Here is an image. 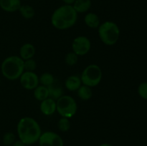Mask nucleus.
<instances>
[{
  "instance_id": "1a4fd4ad",
  "label": "nucleus",
  "mask_w": 147,
  "mask_h": 146,
  "mask_svg": "<svg viewBox=\"0 0 147 146\" xmlns=\"http://www.w3.org/2000/svg\"><path fill=\"white\" fill-rule=\"evenodd\" d=\"M20 83L24 89L33 90L39 85V77L34 72L24 71L20 77Z\"/></svg>"
},
{
  "instance_id": "bb28decb",
  "label": "nucleus",
  "mask_w": 147,
  "mask_h": 146,
  "mask_svg": "<svg viewBox=\"0 0 147 146\" xmlns=\"http://www.w3.org/2000/svg\"><path fill=\"white\" fill-rule=\"evenodd\" d=\"M63 2L65 4H68V5H72L73 3L75 2L76 0H63Z\"/></svg>"
},
{
  "instance_id": "a878e982",
  "label": "nucleus",
  "mask_w": 147,
  "mask_h": 146,
  "mask_svg": "<svg viewBox=\"0 0 147 146\" xmlns=\"http://www.w3.org/2000/svg\"><path fill=\"white\" fill-rule=\"evenodd\" d=\"M11 146H27V145L19 139L18 140H15V142Z\"/></svg>"
},
{
  "instance_id": "f3484780",
  "label": "nucleus",
  "mask_w": 147,
  "mask_h": 146,
  "mask_svg": "<svg viewBox=\"0 0 147 146\" xmlns=\"http://www.w3.org/2000/svg\"><path fill=\"white\" fill-rule=\"evenodd\" d=\"M34 96L35 99L38 101H42L49 97V92L47 87L43 85H38L35 89H34Z\"/></svg>"
},
{
  "instance_id": "4be33fe9",
  "label": "nucleus",
  "mask_w": 147,
  "mask_h": 146,
  "mask_svg": "<svg viewBox=\"0 0 147 146\" xmlns=\"http://www.w3.org/2000/svg\"><path fill=\"white\" fill-rule=\"evenodd\" d=\"M78 55L76 54L73 52H69L66 54L65 57V62L66 64L69 66H74L75 64H77L78 61Z\"/></svg>"
},
{
  "instance_id": "f03ea898",
  "label": "nucleus",
  "mask_w": 147,
  "mask_h": 146,
  "mask_svg": "<svg viewBox=\"0 0 147 146\" xmlns=\"http://www.w3.org/2000/svg\"><path fill=\"white\" fill-rule=\"evenodd\" d=\"M78 13L72 5L65 4L56 9L51 17L53 27L59 30H65L76 24Z\"/></svg>"
},
{
  "instance_id": "f8f14e48",
  "label": "nucleus",
  "mask_w": 147,
  "mask_h": 146,
  "mask_svg": "<svg viewBox=\"0 0 147 146\" xmlns=\"http://www.w3.org/2000/svg\"><path fill=\"white\" fill-rule=\"evenodd\" d=\"M34 54H35V48L33 44L30 43H26L20 47V57L24 61L32 58Z\"/></svg>"
},
{
  "instance_id": "423d86ee",
  "label": "nucleus",
  "mask_w": 147,
  "mask_h": 146,
  "mask_svg": "<svg viewBox=\"0 0 147 146\" xmlns=\"http://www.w3.org/2000/svg\"><path fill=\"white\" fill-rule=\"evenodd\" d=\"M77 110V102L71 96L63 95L56 101V111L61 117L70 118L76 115Z\"/></svg>"
},
{
  "instance_id": "c85d7f7f",
  "label": "nucleus",
  "mask_w": 147,
  "mask_h": 146,
  "mask_svg": "<svg viewBox=\"0 0 147 146\" xmlns=\"http://www.w3.org/2000/svg\"><path fill=\"white\" fill-rule=\"evenodd\" d=\"M4 146H5V145H4Z\"/></svg>"
},
{
  "instance_id": "aec40b11",
  "label": "nucleus",
  "mask_w": 147,
  "mask_h": 146,
  "mask_svg": "<svg viewBox=\"0 0 147 146\" xmlns=\"http://www.w3.org/2000/svg\"><path fill=\"white\" fill-rule=\"evenodd\" d=\"M39 82L40 84L45 87L51 85L55 82V78L52 74L49 72H45L40 75L39 77Z\"/></svg>"
},
{
  "instance_id": "9d476101",
  "label": "nucleus",
  "mask_w": 147,
  "mask_h": 146,
  "mask_svg": "<svg viewBox=\"0 0 147 146\" xmlns=\"http://www.w3.org/2000/svg\"><path fill=\"white\" fill-rule=\"evenodd\" d=\"M40 107V111L43 115L47 116L52 115L56 111V101L48 97L41 101Z\"/></svg>"
},
{
  "instance_id": "39448f33",
  "label": "nucleus",
  "mask_w": 147,
  "mask_h": 146,
  "mask_svg": "<svg viewBox=\"0 0 147 146\" xmlns=\"http://www.w3.org/2000/svg\"><path fill=\"white\" fill-rule=\"evenodd\" d=\"M103 72L98 65L95 64L87 66L82 72L80 75L82 84L90 87H93L99 84L102 80Z\"/></svg>"
},
{
  "instance_id": "5701e85b",
  "label": "nucleus",
  "mask_w": 147,
  "mask_h": 146,
  "mask_svg": "<svg viewBox=\"0 0 147 146\" xmlns=\"http://www.w3.org/2000/svg\"><path fill=\"white\" fill-rule=\"evenodd\" d=\"M15 140V135L11 132H7L3 136V143L5 146H11Z\"/></svg>"
},
{
  "instance_id": "f257e3e1",
  "label": "nucleus",
  "mask_w": 147,
  "mask_h": 146,
  "mask_svg": "<svg viewBox=\"0 0 147 146\" xmlns=\"http://www.w3.org/2000/svg\"><path fill=\"white\" fill-rule=\"evenodd\" d=\"M19 139L27 145L38 142L42 134L41 127L34 118L30 117H22L18 122L17 127Z\"/></svg>"
},
{
  "instance_id": "7ed1b4c3",
  "label": "nucleus",
  "mask_w": 147,
  "mask_h": 146,
  "mask_svg": "<svg viewBox=\"0 0 147 146\" xmlns=\"http://www.w3.org/2000/svg\"><path fill=\"white\" fill-rule=\"evenodd\" d=\"M1 70L3 76L7 80L20 79L24 70V60L20 56H9L2 62Z\"/></svg>"
},
{
  "instance_id": "412c9836",
  "label": "nucleus",
  "mask_w": 147,
  "mask_h": 146,
  "mask_svg": "<svg viewBox=\"0 0 147 146\" xmlns=\"http://www.w3.org/2000/svg\"><path fill=\"white\" fill-rule=\"evenodd\" d=\"M57 127L61 132H67L70 128V122L68 118L61 117L57 122Z\"/></svg>"
},
{
  "instance_id": "2eb2a0df",
  "label": "nucleus",
  "mask_w": 147,
  "mask_h": 146,
  "mask_svg": "<svg viewBox=\"0 0 147 146\" xmlns=\"http://www.w3.org/2000/svg\"><path fill=\"white\" fill-rule=\"evenodd\" d=\"M84 21L86 25L91 29H97L100 24V18L96 14L93 12L88 13L85 16Z\"/></svg>"
},
{
  "instance_id": "20e7f679",
  "label": "nucleus",
  "mask_w": 147,
  "mask_h": 146,
  "mask_svg": "<svg viewBox=\"0 0 147 146\" xmlns=\"http://www.w3.org/2000/svg\"><path fill=\"white\" fill-rule=\"evenodd\" d=\"M98 32L102 42L108 46H113L119 40L120 29L117 24L111 21H106L100 24Z\"/></svg>"
},
{
  "instance_id": "dca6fc26",
  "label": "nucleus",
  "mask_w": 147,
  "mask_h": 146,
  "mask_svg": "<svg viewBox=\"0 0 147 146\" xmlns=\"http://www.w3.org/2000/svg\"><path fill=\"white\" fill-rule=\"evenodd\" d=\"M72 6L78 14L85 13L90 9L91 7V1L90 0H76Z\"/></svg>"
},
{
  "instance_id": "b1692460",
  "label": "nucleus",
  "mask_w": 147,
  "mask_h": 146,
  "mask_svg": "<svg viewBox=\"0 0 147 146\" xmlns=\"http://www.w3.org/2000/svg\"><path fill=\"white\" fill-rule=\"evenodd\" d=\"M37 68V63L35 60L32 59L24 60V70L27 72H34Z\"/></svg>"
},
{
  "instance_id": "9b49d317",
  "label": "nucleus",
  "mask_w": 147,
  "mask_h": 146,
  "mask_svg": "<svg viewBox=\"0 0 147 146\" xmlns=\"http://www.w3.org/2000/svg\"><path fill=\"white\" fill-rule=\"evenodd\" d=\"M21 5L20 0H0V7L7 12L19 11Z\"/></svg>"
},
{
  "instance_id": "4468645a",
  "label": "nucleus",
  "mask_w": 147,
  "mask_h": 146,
  "mask_svg": "<svg viewBox=\"0 0 147 146\" xmlns=\"http://www.w3.org/2000/svg\"><path fill=\"white\" fill-rule=\"evenodd\" d=\"M49 92V97L53 100L57 101L59 98L63 95V89L60 84L55 83V81L53 84L47 87Z\"/></svg>"
},
{
  "instance_id": "6ab92c4d",
  "label": "nucleus",
  "mask_w": 147,
  "mask_h": 146,
  "mask_svg": "<svg viewBox=\"0 0 147 146\" xmlns=\"http://www.w3.org/2000/svg\"><path fill=\"white\" fill-rule=\"evenodd\" d=\"M19 11L21 15L27 19H32L34 16V9L30 5H21Z\"/></svg>"
},
{
  "instance_id": "ddd939ff",
  "label": "nucleus",
  "mask_w": 147,
  "mask_h": 146,
  "mask_svg": "<svg viewBox=\"0 0 147 146\" xmlns=\"http://www.w3.org/2000/svg\"><path fill=\"white\" fill-rule=\"evenodd\" d=\"M65 85L66 89L70 91H77L82 85L80 77L77 75L70 76L66 79L65 82Z\"/></svg>"
},
{
  "instance_id": "6e6552de",
  "label": "nucleus",
  "mask_w": 147,
  "mask_h": 146,
  "mask_svg": "<svg viewBox=\"0 0 147 146\" xmlns=\"http://www.w3.org/2000/svg\"><path fill=\"white\" fill-rule=\"evenodd\" d=\"M40 146H63V140L57 133L52 131L42 133L38 140Z\"/></svg>"
},
{
  "instance_id": "cd10ccee",
  "label": "nucleus",
  "mask_w": 147,
  "mask_h": 146,
  "mask_svg": "<svg viewBox=\"0 0 147 146\" xmlns=\"http://www.w3.org/2000/svg\"><path fill=\"white\" fill-rule=\"evenodd\" d=\"M99 146H113V145L110 144V143H103V144L100 145Z\"/></svg>"
},
{
  "instance_id": "a211bd4d",
  "label": "nucleus",
  "mask_w": 147,
  "mask_h": 146,
  "mask_svg": "<svg viewBox=\"0 0 147 146\" xmlns=\"http://www.w3.org/2000/svg\"><path fill=\"white\" fill-rule=\"evenodd\" d=\"M78 95L79 98L82 100H88L93 96V92H92L91 87L83 84L80 87V88L77 90Z\"/></svg>"
},
{
  "instance_id": "393cba45",
  "label": "nucleus",
  "mask_w": 147,
  "mask_h": 146,
  "mask_svg": "<svg viewBox=\"0 0 147 146\" xmlns=\"http://www.w3.org/2000/svg\"><path fill=\"white\" fill-rule=\"evenodd\" d=\"M138 93L142 98L147 100V82L141 83L138 87Z\"/></svg>"
},
{
  "instance_id": "0eeeda50",
  "label": "nucleus",
  "mask_w": 147,
  "mask_h": 146,
  "mask_svg": "<svg viewBox=\"0 0 147 146\" xmlns=\"http://www.w3.org/2000/svg\"><path fill=\"white\" fill-rule=\"evenodd\" d=\"M91 48V42L87 37L78 36L74 39L72 43V50L73 52L78 56L86 55Z\"/></svg>"
}]
</instances>
